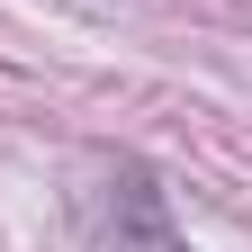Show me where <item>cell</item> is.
I'll use <instances>...</instances> for the list:
<instances>
[{
    "instance_id": "obj_1",
    "label": "cell",
    "mask_w": 252,
    "mask_h": 252,
    "mask_svg": "<svg viewBox=\"0 0 252 252\" xmlns=\"http://www.w3.org/2000/svg\"><path fill=\"white\" fill-rule=\"evenodd\" d=\"M108 252H189L153 162H117V180H108Z\"/></svg>"
}]
</instances>
